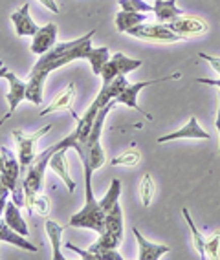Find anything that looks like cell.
<instances>
[{"label":"cell","mask_w":220,"mask_h":260,"mask_svg":"<svg viewBox=\"0 0 220 260\" xmlns=\"http://www.w3.org/2000/svg\"><path fill=\"white\" fill-rule=\"evenodd\" d=\"M11 20L15 24V31L19 37H33L39 31V26L29 17V4H24L17 11L11 13Z\"/></svg>","instance_id":"14"},{"label":"cell","mask_w":220,"mask_h":260,"mask_svg":"<svg viewBox=\"0 0 220 260\" xmlns=\"http://www.w3.org/2000/svg\"><path fill=\"white\" fill-rule=\"evenodd\" d=\"M6 75H8V68H6L4 62L0 60V79H6Z\"/></svg>","instance_id":"37"},{"label":"cell","mask_w":220,"mask_h":260,"mask_svg":"<svg viewBox=\"0 0 220 260\" xmlns=\"http://www.w3.org/2000/svg\"><path fill=\"white\" fill-rule=\"evenodd\" d=\"M84 169V205L79 213H75L70 218L72 228H86L96 231L98 235L105 233V211L101 209V204L96 200L94 189H92V165L86 159H81Z\"/></svg>","instance_id":"2"},{"label":"cell","mask_w":220,"mask_h":260,"mask_svg":"<svg viewBox=\"0 0 220 260\" xmlns=\"http://www.w3.org/2000/svg\"><path fill=\"white\" fill-rule=\"evenodd\" d=\"M140 198H141V204L149 207L152 198H154V181H152V176L150 174H145L143 180L140 183Z\"/></svg>","instance_id":"28"},{"label":"cell","mask_w":220,"mask_h":260,"mask_svg":"<svg viewBox=\"0 0 220 260\" xmlns=\"http://www.w3.org/2000/svg\"><path fill=\"white\" fill-rule=\"evenodd\" d=\"M96 29L88 31L86 35L79 39L68 42H55V46L41 55V59L35 62V66L29 72L28 77V92H26V99L33 105H42V90H44V83L46 77L52 72L59 70L61 66H66L74 62L77 59H88L92 48V37H94Z\"/></svg>","instance_id":"1"},{"label":"cell","mask_w":220,"mask_h":260,"mask_svg":"<svg viewBox=\"0 0 220 260\" xmlns=\"http://www.w3.org/2000/svg\"><path fill=\"white\" fill-rule=\"evenodd\" d=\"M44 228H46L48 238H50V242H52L53 260H65V255L61 253V247H62V233H65V228H62V225H59L57 222H53V220H46Z\"/></svg>","instance_id":"20"},{"label":"cell","mask_w":220,"mask_h":260,"mask_svg":"<svg viewBox=\"0 0 220 260\" xmlns=\"http://www.w3.org/2000/svg\"><path fill=\"white\" fill-rule=\"evenodd\" d=\"M8 192H11L10 187H8V183H6V180L2 178V174H0V196L8 194Z\"/></svg>","instance_id":"35"},{"label":"cell","mask_w":220,"mask_h":260,"mask_svg":"<svg viewBox=\"0 0 220 260\" xmlns=\"http://www.w3.org/2000/svg\"><path fill=\"white\" fill-rule=\"evenodd\" d=\"M169 28L174 33H178L182 39H191V37H202L209 31L206 20L198 19V17H180L176 20H171Z\"/></svg>","instance_id":"9"},{"label":"cell","mask_w":220,"mask_h":260,"mask_svg":"<svg viewBox=\"0 0 220 260\" xmlns=\"http://www.w3.org/2000/svg\"><path fill=\"white\" fill-rule=\"evenodd\" d=\"M116 105H117L116 99H112L108 105H105V107L98 112L94 126H92V132H90V138H88V141H86V156L81 158V159H88V163L92 165L94 171H98V169H101L105 165V152H103V149H101V130H103V125H105V117L108 116V112L112 110Z\"/></svg>","instance_id":"4"},{"label":"cell","mask_w":220,"mask_h":260,"mask_svg":"<svg viewBox=\"0 0 220 260\" xmlns=\"http://www.w3.org/2000/svg\"><path fill=\"white\" fill-rule=\"evenodd\" d=\"M66 152H68V149H61V150H57V152H53V156L50 158V163H48V167L52 169L53 172H57L59 178L66 183L68 190L74 192L75 181L72 180L70 171H68V156H66Z\"/></svg>","instance_id":"15"},{"label":"cell","mask_w":220,"mask_h":260,"mask_svg":"<svg viewBox=\"0 0 220 260\" xmlns=\"http://www.w3.org/2000/svg\"><path fill=\"white\" fill-rule=\"evenodd\" d=\"M50 130H52V125H46L32 136L22 134L20 130H13L15 143H17V150H19V161H20L22 176L26 174V171H28V167L33 163V159H35V143L41 140L42 136H46Z\"/></svg>","instance_id":"6"},{"label":"cell","mask_w":220,"mask_h":260,"mask_svg":"<svg viewBox=\"0 0 220 260\" xmlns=\"http://www.w3.org/2000/svg\"><path fill=\"white\" fill-rule=\"evenodd\" d=\"M200 57L202 59H206L207 62H209L213 68H215L216 72H218V75H220V59L218 57H213V55H207V53H200ZM198 83H204V84H211V86H218L220 88V79H197Z\"/></svg>","instance_id":"32"},{"label":"cell","mask_w":220,"mask_h":260,"mask_svg":"<svg viewBox=\"0 0 220 260\" xmlns=\"http://www.w3.org/2000/svg\"><path fill=\"white\" fill-rule=\"evenodd\" d=\"M119 244H121V240H119V238L114 237L112 233L105 231L103 235H99L98 242H94L88 249L94 251V253H103V251H108V249H117V246H119Z\"/></svg>","instance_id":"26"},{"label":"cell","mask_w":220,"mask_h":260,"mask_svg":"<svg viewBox=\"0 0 220 260\" xmlns=\"http://www.w3.org/2000/svg\"><path fill=\"white\" fill-rule=\"evenodd\" d=\"M119 194H121V181H119V180H112V181H110V189L107 190V194H105L103 198L99 200V204H101V209L105 211V214L112 209L114 204L119 200Z\"/></svg>","instance_id":"27"},{"label":"cell","mask_w":220,"mask_h":260,"mask_svg":"<svg viewBox=\"0 0 220 260\" xmlns=\"http://www.w3.org/2000/svg\"><path fill=\"white\" fill-rule=\"evenodd\" d=\"M65 246H66V249L75 251V255H79L81 258H84V260H123V256L119 255L116 249H108V251H103V253H94V251H90V249H81V247L74 246L70 242H66Z\"/></svg>","instance_id":"23"},{"label":"cell","mask_w":220,"mask_h":260,"mask_svg":"<svg viewBox=\"0 0 220 260\" xmlns=\"http://www.w3.org/2000/svg\"><path fill=\"white\" fill-rule=\"evenodd\" d=\"M134 237H136L138 247H140V253H138V260H160L164 255H167L171 247L164 246V244H154V242H149L136 228L132 229Z\"/></svg>","instance_id":"13"},{"label":"cell","mask_w":220,"mask_h":260,"mask_svg":"<svg viewBox=\"0 0 220 260\" xmlns=\"http://www.w3.org/2000/svg\"><path fill=\"white\" fill-rule=\"evenodd\" d=\"M105 231L112 233L114 237H117L119 240H123V213L121 205L114 204V207L107 213L105 216Z\"/></svg>","instance_id":"21"},{"label":"cell","mask_w":220,"mask_h":260,"mask_svg":"<svg viewBox=\"0 0 220 260\" xmlns=\"http://www.w3.org/2000/svg\"><path fill=\"white\" fill-rule=\"evenodd\" d=\"M206 256L213 260L220 258V229L213 233L209 238H206Z\"/></svg>","instance_id":"30"},{"label":"cell","mask_w":220,"mask_h":260,"mask_svg":"<svg viewBox=\"0 0 220 260\" xmlns=\"http://www.w3.org/2000/svg\"><path fill=\"white\" fill-rule=\"evenodd\" d=\"M57 42V24H46L39 28V31L33 35L32 51L35 55H44Z\"/></svg>","instance_id":"12"},{"label":"cell","mask_w":220,"mask_h":260,"mask_svg":"<svg viewBox=\"0 0 220 260\" xmlns=\"http://www.w3.org/2000/svg\"><path fill=\"white\" fill-rule=\"evenodd\" d=\"M6 79L10 83V92H8V105H10V110H8V114L0 119V125H2L6 119H10V117L13 116V112L17 110V107L26 99V92H28V81L19 79L13 72H8Z\"/></svg>","instance_id":"10"},{"label":"cell","mask_w":220,"mask_h":260,"mask_svg":"<svg viewBox=\"0 0 220 260\" xmlns=\"http://www.w3.org/2000/svg\"><path fill=\"white\" fill-rule=\"evenodd\" d=\"M127 35L141 39V41H149V42H178V41H183L178 33H174L173 29L169 28V24H164V22H158V24L141 22V24H138V26H134V28L129 29Z\"/></svg>","instance_id":"5"},{"label":"cell","mask_w":220,"mask_h":260,"mask_svg":"<svg viewBox=\"0 0 220 260\" xmlns=\"http://www.w3.org/2000/svg\"><path fill=\"white\" fill-rule=\"evenodd\" d=\"M174 140H211V134H207L206 130L198 125L197 117H189V123L183 128L171 132V134L160 136L158 143H165V141H174Z\"/></svg>","instance_id":"11"},{"label":"cell","mask_w":220,"mask_h":260,"mask_svg":"<svg viewBox=\"0 0 220 260\" xmlns=\"http://www.w3.org/2000/svg\"><path fill=\"white\" fill-rule=\"evenodd\" d=\"M121 10L125 11H140V13H149L152 11V6H149L143 0H119Z\"/></svg>","instance_id":"31"},{"label":"cell","mask_w":220,"mask_h":260,"mask_svg":"<svg viewBox=\"0 0 220 260\" xmlns=\"http://www.w3.org/2000/svg\"><path fill=\"white\" fill-rule=\"evenodd\" d=\"M35 207H37V214L46 216V214L50 213V200H48V196H37Z\"/></svg>","instance_id":"33"},{"label":"cell","mask_w":220,"mask_h":260,"mask_svg":"<svg viewBox=\"0 0 220 260\" xmlns=\"http://www.w3.org/2000/svg\"><path fill=\"white\" fill-rule=\"evenodd\" d=\"M182 214H183V218H185V222L189 223V229H191V233H193V240H195V249H197V253L200 255V258H207L206 256V238L202 237L200 231L197 229V225H195V222H193L187 207H183Z\"/></svg>","instance_id":"25"},{"label":"cell","mask_w":220,"mask_h":260,"mask_svg":"<svg viewBox=\"0 0 220 260\" xmlns=\"http://www.w3.org/2000/svg\"><path fill=\"white\" fill-rule=\"evenodd\" d=\"M110 59V50L107 46H101V48H94V50L90 51V66H92V72L94 75H101V70L105 68V64L108 62Z\"/></svg>","instance_id":"24"},{"label":"cell","mask_w":220,"mask_h":260,"mask_svg":"<svg viewBox=\"0 0 220 260\" xmlns=\"http://www.w3.org/2000/svg\"><path fill=\"white\" fill-rule=\"evenodd\" d=\"M173 79H180V74L169 75V77H162V79L140 81V83H136V84H129V86H127V88L116 98V103L117 105H127V107L134 108V110H138L140 114H143L149 121H152V116H149L147 112L141 110L140 105H138V93H140L143 88H147V86H150V84H158V83H164V81H173Z\"/></svg>","instance_id":"8"},{"label":"cell","mask_w":220,"mask_h":260,"mask_svg":"<svg viewBox=\"0 0 220 260\" xmlns=\"http://www.w3.org/2000/svg\"><path fill=\"white\" fill-rule=\"evenodd\" d=\"M152 11H154L158 22H164V24L180 19L183 15V11L176 8V0H154Z\"/></svg>","instance_id":"16"},{"label":"cell","mask_w":220,"mask_h":260,"mask_svg":"<svg viewBox=\"0 0 220 260\" xmlns=\"http://www.w3.org/2000/svg\"><path fill=\"white\" fill-rule=\"evenodd\" d=\"M55 149L48 147L44 152H41L39 156H35L33 163L28 167L26 174L22 176V187H24V207L29 214L35 209V200H37V192H41L42 183H44V171H46L50 158L53 156Z\"/></svg>","instance_id":"3"},{"label":"cell","mask_w":220,"mask_h":260,"mask_svg":"<svg viewBox=\"0 0 220 260\" xmlns=\"http://www.w3.org/2000/svg\"><path fill=\"white\" fill-rule=\"evenodd\" d=\"M4 222L10 225L11 229H15V231H19L20 235H24V237H28V225H26V222H24L22 214H20V209L19 205L15 204L13 200H8V204H6V211H4Z\"/></svg>","instance_id":"18"},{"label":"cell","mask_w":220,"mask_h":260,"mask_svg":"<svg viewBox=\"0 0 220 260\" xmlns=\"http://www.w3.org/2000/svg\"><path fill=\"white\" fill-rule=\"evenodd\" d=\"M6 204H8V194L0 196V216L4 214V211H6Z\"/></svg>","instance_id":"36"},{"label":"cell","mask_w":220,"mask_h":260,"mask_svg":"<svg viewBox=\"0 0 220 260\" xmlns=\"http://www.w3.org/2000/svg\"><path fill=\"white\" fill-rule=\"evenodd\" d=\"M143 64V60H138V59H131V57H127L125 53H114L108 62L105 64V68L101 70V79H103V84H110L114 79H116L117 75H127L134 72L136 68Z\"/></svg>","instance_id":"7"},{"label":"cell","mask_w":220,"mask_h":260,"mask_svg":"<svg viewBox=\"0 0 220 260\" xmlns=\"http://www.w3.org/2000/svg\"><path fill=\"white\" fill-rule=\"evenodd\" d=\"M0 242L13 244V246L20 247V249H24V251H29V253L37 251V246H33L32 242L26 240V237H24V235H20L19 231L11 229L6 222H0Z\"/></svg>","instance_id":"17"},{"label":"cell","mask_w":220,"mask_h":260,"mask_svg":"<svg viewBox=\"0 0 220 260\" xmlns=\"http://www.w3.org/2000/svg\"><path fill=\"white\" fill-rule=\"evenodd\" d=\"M215 126H216V130H218V132H220V93H218V116H216ZM218 150H220V149H218Z\"/></svg>","instance_id":"38"},{"label":"cell","mask_w":220,"mask_h":260,"mask_svg":"<svg viewBox=\"0 0 220 260\" xmlns=\"http://www.w3.org/2000/svg\"><path fill=\"white\" fill-rule=\"evenodd\" d=\"M37 2H41V4L44 6V8H48L52 13H59V6H57L55 0H37Z\"/></svg>","instance_id":"34"},{"label":"cell","mask_w":220,"mask_h":260,"mask_svg":"<svg viewBox=\"0 0 220 260\" xmlns=\"http://www.w3.org/2000/svg\"><path fill=\"white\" fill-rule=\"evenodd\" d=\"M140 163V152L134 149L127 150V152H123L121 156H117V158H114L112 161H110V165L112 167H117V165H125V167H134V165H138Z\"/></svg>","instance_id":"29"},{"label":"cell","mask_w":220,"mask_h":260,"mask_svg":"<svg viewBox=\"0 0 220 260\" xmlns=\"http://www.w3.org/2000/svg\"><path fill=\"white\" fill-rule=\"evenodd\" d=\"M75 99V84L70 83L68 86H66L65 90H62L59 95H57L55 99L52 101V105L50 107H46L44 110L39 114V116H48V114H52V112H59V110H66V108L72 107V103H74Z\"/></svg>","instance_id":"19"},{"label":"cell","mask_w":220,"mask_h":260,"mask_svg":"<svg viewBox=\"0 0 220 260\" xmlns=\"http://www.w3.org/2000/svg\"><path fill=\"white\" fill-rule=\"evenodd\" d=\"M145 13H140V11H125L121 10L116 15V29L119 33H127L131 28L138 26V24L145 22Z\"/></svg>","instance_id":"22"}]
</instances>
